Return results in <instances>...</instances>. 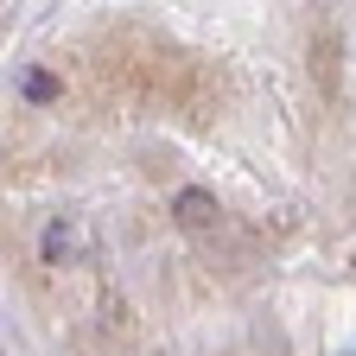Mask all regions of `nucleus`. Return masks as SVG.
<instances>
[{
  "label": "nucleus",
  "mask_w": 356,
  "mask_h": 356,
  "mask_svg": "<svg viewBox=\"0 0 356 356\" xmlns=\"http://www.w3.org/2000/svg\"><path fill=\"white\" fill-rule=\"evenodd\" d=\"M178 216H185L191 229H204V222H216V197H204V191H178Z\"/></svg>",
  "instance_id": "obj_1"
},
{
  "label": "nucleus",
  "mask_w": 356,
  "mask_h": 356,
  "mask_svg": "<svg viewBox=\"0 0 356 356\" xmlns=\"http://www.w3.org/2000/svg\"><path fill=\"white\" fill-rule=\"evenodd\" d=\"M51 89H58L51 76H26V96H32V102H44V96H51Z\"/></svg>",
  "instance_id": "obj_2"
}]
</instances>
